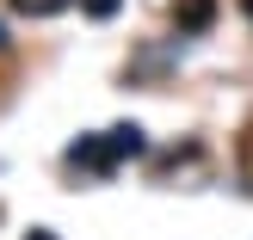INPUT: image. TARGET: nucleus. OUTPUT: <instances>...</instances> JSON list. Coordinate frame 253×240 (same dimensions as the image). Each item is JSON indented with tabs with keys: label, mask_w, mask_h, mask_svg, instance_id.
<instances>
[{
	"label": "nucleus",
	"mask_w": 253,
	"mask_h": 240,
	"mask_svg": "<svg viewBox=\"0 0 253 240\" xmlns=\"http://www.w3.org/2000/svg\"><path fill=\"white\" fill-rule=\"evenodd\" d=\"M241 12H247V19H253V0H241Z\"/></svg>",
	"instance_id": "6"
},
{
	"label": "nucleus",
	"mask_w": 253,
	"mask_h": 240,
	"mask_svg": "<svg viewBox=\"0 0 253 240\" xmlns=\"http://www.w3.org/2000/svg\"><path fill=\"white\" fill-rule=\"evenodd\" d=\"M74 0H12V12H25V19H56V12H68Z\"/></svg>",
	"instance_id": "2"
},
{
	"label": "nucleus",
	"mask_w": 253,
	"mask_h": 240,
	"mask_svg": "<svg viewBox=\"0 0 253 240\" xmlns=\"http://www.w3.org/2000/svg\"><path fill=\"white\" fill-rule=\"evenodd\" d=\"M0 43H6V31H0Z\"/></svg>",
	"instance_id": "7"
},
{
	"label": "nucleus",
	"mask_w": 253,
	"mask_h": 240,
	"mask_svg": "<svg viewBox=\"0 0 253 240\" xmlns=\"http://www.w3.org/2000/svg\"><path fill=\"white\" fill-rule=\"evenodd\" d=\"M31 240H56V234H43V228H37V234H31Z\"/></svg>",
	"instance_id": "5"
},
{
	"label": "nucleus",
	"mask_w": 253,
	"mask_h": 240,
	"mask_svg": "<svg viewBox=\"0 0 253 240\" xmlns=\"http://www.w3.org/2000/svg\"><path fill=\"white\" fill-rule=\"evenodd\" d=\"M216 19V0H173V25L179 31H210Z\"/></svg>",
	"instance_id": "1"
},
{
	"label": "nucleus",
	"mask_w": 253,
	"mask_h": 240,
	"mask_svg": "<svg viewBox=\"0 0 253 240\" xmlns=\"http://www.w3.org/2000/svg\"><path fill=\"white\" fill-rule=\"evenodd\" d=\"M105 142H111V154H118V160H124V154H142V130H136V123H124V130H111Z\"/></svg>",
	"instance_id": "3"
},
{
	"label": "nucleus",
	"mask_w": 253,
	"mask_h": 240,
	"mask_svg": "<svg viewBox=\"0 0 253 240\" xmlns=\"http://www.w3.org/2000/svg\"><path fill=\"white\" fill-rule=\"evenodd\" d=\"M86 12H93V19H111V12H118V0H81Z\"/></svg>",
	"instance_id": "4"
}]
</instances>
